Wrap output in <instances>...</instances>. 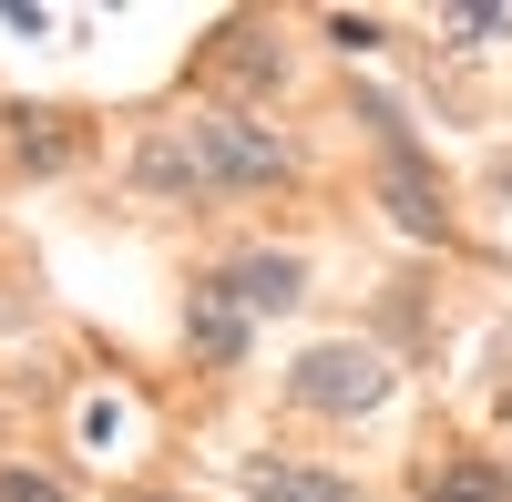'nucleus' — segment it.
Masks as SVG:
<instances>
[{
    "label": "nucleus",
    "mask_w": 512,
    "mask_h": 502,
    "mask_svg": "<svg viewBox=\"0 0 512 502\" xmlns=\"http://www.w3.org/2000/svg\"><path fill=\"white\" fill-rule=\"evenodd\" d=\"M277 175H287V144L246 113H185L134 144V185L154 195H216V185H277Z\"/></svg>",
    "instance_id": "nucleus-1"
},
{
    "label": "nucleus",
    "mask_w": 512,
    "mask_h": 502,
    "mask_svg": "<svg viewBox=\"0 0 512 502\" xmlns=\"http://www.w3.org/2000/svg\"><path fill=\"white\" fill-rule=\"evenodd\" d=\"M287 400L297 410H328V421H359V410L390 400V359L359 349V339H328V349H308L287 369Z\"/></svg>",
    "instance_id": "nucleus-2"
},
{
    "label": "nucleus",
    "mask_w": 512,
    "mask_h": 502,
    "mask_svg": "<svg viewBox=\"0 0 512 502\" xmlns=\"http://www.w3.org/2000/svg\"><path fill=\"white\" fill-rule=\"evenodd\" d=\"M185 339H195V359H216V369L246 359V298H236L226 277H195V298H185Z\"/></svg>",
    "instance_id": "nucleus-3"
},
{
    "label": "nucleus",
    "mask_w": 512,
    "mask_h": 502,
    "mask_svg": "<svg viewBox=\"0 0 512 502\" xmlns=\"http://www.w3.org/2000/svg\"><path fill=\"white\" fill-rule=\"evenodd\" d=\"M256 502H359V482H338L318 462H287V451H246V472H236Z\"/></svg>",
    "instance_id": "nucleus-4"
},
{
    "label": "nucleus",
    "mask_w": 512,
    "mask_h": 502,
    "mask_svg": "<svg viewBox=\"0 0 512 502\" xmlns=\"http://www.w3.org/2000/svg\"><path fill=\"white\" fill-rule=\"evenodd\" d=\"M410 492H420V502H512V472L472 462V451H441V462L410 472Z\"/></svg>",
    "instance_id": "nucleus-5"
},
{
    "label": "nucleus",
    "mask_w": 512,
    "mask_h": 502,
    "mask_svg": "<svg viewBox=\"0 0 512 502\" xmlns=\"http://www.w3.org/2000/svg\"><path fill=\"white\" fill-rule=\"evenodd\" d=\"M390 216H400L410 236H451V205H441L431 175H420V154H390Z\"/></svg>",
    "instance_id": "nucleus-6"
},
{
    "label": "nucleus",
    "mask_w": 512,
    "mask_h": 502,
    "mask_svg": "<svg viewBox=\"0 0 512 502\" xmlns=\"http://www.w3.org/2000/svg\"><path fill=\"white\" fill-rule=\"evenodd\" d=\"M226 287L246 298V318H267V308H287L297 287H308V267H297V257H236V267H226Z\"/></svg>",
    "instance_id": "nucleus-7"
},
{
    "label": "nucleus",
    "mask_w": 512,
    "mask_h": 502,
    "mask_svg": "<svg viewBox=\"0 0 512 502\" xmlns=\"http://www.w3.org/2000/svg\"><path fill=\"white\" fill-rule=\"evenodd\" d=\"M451 41H512V0H441Z\"/></svg>",
    "instance_id": "nucleus-8"
},
{
    "label": "nucleus",
    "mask_w": 512,
    "mask_h": 502,
    "mask_svg": "<svg viewBox=\"0 0 512 502\" xmlns=\"http://www.w3.org/2000/svg\"><path fill=\"white\" fill-rule=\"evenodd\" d=\"M21 123V154L31 164H72V134H62V113H11Z\"/></svg>",
    "instance_id": "nucleus-9"
},
{
    "label": "nucleus",
    "mask_w": 512,
    "mask_h": 502,
    "mask_svg": "<svg viewBox=\"0 0 512 502\" xmlns=\"http://www.w3.org/2000/svg\"><path fill=\"white\" fill-rule=\"evenodd\" d=\"M0 502H72L52 472H0Z\"/></svg>",
    "instance_id": "nucleus-10"
}]
</instances>
